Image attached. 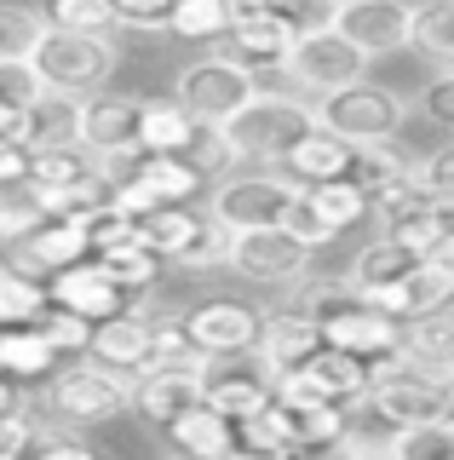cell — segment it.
I'll return each mask as SVG.
<instances>
[{"instance_id": "58", "label": "cell", "mask_w": 454, "mask_h": 460, "mask_svg": "<svg viewBox=\"0 0 454 460\" xmlns=\"http://www.w3.org/2000/svg\"><path fill=\"white\" fill-rule=\"evenodd\" d=\"M334 6H345V0H334Z\"/></svg>"}, {"instance_id": "51", "label": "cell", "mask_w": 454, "mask_h": 460, "mask_svg": "<svg viewBox=\"0 0 454 460\" xmlns=\"http://www.w3.org/2000/svg\"><path fill=\"white\" fill-rule=\"evenodd\" d=\"M0 138H18L23 144V110L6 104V98H0Z\"/></svg>"}, {"instance_id": "45", "label": "cell", "mask_w": 454, "mask_h": 460, "mask_svg": "<svg viewBox=\"0 0 454 460\" xmlns=\"http://www.w3.org/2000/svg\"><path fill=\"white\" fill-rule=\"evenodd\" d=\"M30 179H35V150L18 138H0V190L18 196V190H30Z\"/></svg>"}, {"instance_id": "30", "label": "cell", "mask_w": 454, "mask_h": 460, "mask_svg": "<svg viewBox=\"0 0 454 460\" xmlns=\"http://www.w3.org/2000/svg\"><path fill=\"white\" fill-rule=\"evenodd\" d=\"M104 179L98 172V155L87 144H58V150H35V190H75V184Z\"/></svg>"}, {"instance_id": "52", "label": "cell", "mask_w": 454, "mask_h": 460, "mask_svg": "<svg viewBox=\"0 0 454 460\" xmlns=\"http://www.w3.org/2000/svg\"><path fill=\"white\" fill-rule=\"evenodd\" d=\"M339 460H391V449H386V443H380V449H374V443H351Z\"/></svg>"}, {"instance_id": "1", "label": "cell", "mask_w": 454, "mask_h": 460, "mask_svg": "<svg viewBox=\"0 0 454 460\" xmlns=\"http://www.w3.org/2000/svg\"><path fill=\"white\" fill-rule=\"evenodd\" d=\"M300 299L322 323V340H328L334 351L362 357L368 368H380V363H391V357L408 351V323H397V316H386L380 305H368L345 282H305Z\"/></svg>"}, {"instance_id": "12", "label": "cell", "mask_w": 454, "mask_h": 460, "mask_svg": "<svg viewBox=\"0 0 454 460\" xmlns=\"http://www.w3.org/2000/svg\"><path fill=\"white\" fill-rule=\"evenodd\" d=\"M184 334L202 357H248L259 351L265 334V311L242 294H202L184 311Z\"/></svg>"}, {"instance_id": "34", "label": "cell", "mask_w": 454, "mask_h": 460, "mask_svg": "<svg viewBox=\"0 0 454 460\" xmlns=\"http://www.w3.org/2000/svg\"><path fill=\"white\" fill-rule=\"evenodd\" d=\"M236 23V6L231 0H179L173 18H167V35L190 40V47H207V40H224Z\"/></svg>"}, {"instance_id": "3", "label": "cell", "mask_w": 454, "mask_h": 460, "mask_svg": "<svg viewBox=\"0 0 454 460\" xmlns=\"http://www.w3.org/2000/svg\"><path fill=\"white\" fill-rule=\"evenodd\" d=\"M30 69L47 93L98 98L109 86V75L121 69V40L116 35H64V29H47L30 52Z\"/></svg>"}, {"instance_id": "54", "label": "cell", "mask_w": 454, "mask_h": 460, "mask_svg": "<svg viewBox=\"0 0 454 460\" xmlns=\"http://www.w3.org/2000/svg\"><path fill=\"white\" fill-rule=\"evenodd\" d=\"M231 460H293V455H259V449H236Z\"/></svg>"}, {"instance_id": "37", "label": "cell", "mask_w": 454, "mask_h": 460, "mask_svg": "<svg viewBox=\"0 0 454 460\" xmlns=\"http://www.w3.org/2000/svg\"><path fill=\"white\" fill-rule=\"evenodd\" d=\"M47 305H52L47 282H35V277H23V270H12V259L0 253V328L35 323Z\"/></svg>"}, {"instance_id": "5", "label": "cell", "mask_w": 454, "mask_h": 460, "mask_svg": "<svg viewBox=\"0 0 454 460\" xmlns=\"http://www.w3.org/2000/svg\"><path fill=\"white\" fill-rule=\"evenodd\" d=\"M300 196L305 190L282 167H242V172H224L207 190V219L224 225L231 236L236 230H282Z\"/></svg>"}, {"instance_id": "35", "label": "cell", "mask_w": 454, "mask_h": 460, "mask_svg": "<svg viewBox=\"0 0 454 460\" xmlns=\"http://www.w3.org/2000/svg\"><path fill=\"white\" fill-rule=\"evenodd\" d=\"M35 12L47 29H64V35H116L121 29L109 0H40Z\"/></svg>"}, {"instance_id": "46", "label": "cell", "mask_w": 454, "mask_h": 460, "mask_svg": "<svg viewBox=\"0 0 454 460\" xmlns=\"http://www.w3.org/2000/svg\"><path fill=\"white\" fill-rule=\"evenodd\" d=\"M282 230H288L293 242H305L310 253H322V248H328V242H334V230H328V219H322V213L310 208L305 196L293 201V213H288V225H282Z\"/></svg>"}, {"instance_id": "56", "label": "cell", "mask_w": 454, "mask_h": 460, "mask_svg": "<svg viewBox=\"0 0 454 460\" xmlns=\"http://www.w3.org/2000/svg\"><path fill=\"white\" fill-rule=\"evenodd\" d=\"M443 420L454 426V380H449V397H443Z\"/></svg>"}, {"instance_id": "9", "label": "cell", "mask_w": 454, "mask_h": 460, "mask_svg": "<svg viewBox=\"0 0 454 460\" xmlns=\"http://www.w3.org/2000/svg\"><path fill=\"white\" fill-rule=\"evenodd\" d=\"M368 392H374V368L351 351H334V345H322L310 363L276 380L282 402H322V409H362Z\"/></svg>"}, {"instance_id": "33", "label": "cell", "mask_w": 454, "mask_h": 460, "mask_svg": "<svg viewBox=\"0 0 454 460\" xmlns=\"http://www.w3.org/2000/svg\"><path fill=\"white\" fill-rule=\"evenodd\" d=\"M98 265H104V270H109V282H116L121 294H133L138 305H144L155 288H162V277H167V259H162V253H150L144 242H133V248H121V253H104Z\"/></svg>"}, {"instance_id": "15", "label": "cell", "mask_w": 454, "mask_h": 460, "mask_svg": "<svg viewBox=\"0 0 454 460\" xmlns=\"http://www.w3.org/2000/svg\"><path fill=\"white\" fill-rule=\"evenodd\" d=\"M415 0H345V6H334V29L374 64V58L415 47Z\"/></svg>"}, {"instance_id": "48", "label": "cell", "mask_w": 454, "mask_h": 460, "mask_svg": "<svg viewBox=\"0 0 454 460\" xmlns=\"http://www.w3.org/2000/svg\"><path fill=\"white\" fill-rule=\"evenodd\" d=\"M30 460H104V449H92L75 431H47V438L30 449Z\"/></svg>"}, {"instance_id": "20", "label": "cell", "mask_w": 454, "mask_h": 460, "mask_svg": "<svg viewBox=\"0 0 454 460\" xmlns=\"http://www.w3.org/2000/svg\"><path fill=\"white\" fill-rule=\"evenodd\" d=\"M415 265H420L415 248H403V242H391V236H368L362 248L351 253V265H345L339 282L362 299H380V294H391V288H403L415 277Z\"/></svg>"}, {"instance_id": "29", "label": "cell", "mask_w": 454, "mask_h": 460, "mask_svg": "<svg viewBox=\"0 0 454 460\" xmlns=\"http://www.w3.org/2000/svg\"><path fill=\"white\" fill-rule=\"evenodd\" d=\"M133 184L155 201V208H190L196 190H202L207 179H202V167L184 162V155H144Z\"/></svg>"}, {"instance_id": "47", "label": "cell", "mask_w": 454, "mask_h": 460, "mask_svg": "<svg viewBox=\"0 0 454 460\" xmlns=\"http://www.w3.org/2000/svg\"><path fill=\"white\" fill-rule=\"evenodd\" d=\"M109 6H116L121 29H167L179 0H109Z\"/></svg>"}, {"instance_id": "2", "label": "cell", "mask_w": 454, "mask_h": 460, "mask_svg": "<svg viewBox=\"0 0 454 460\" xmlns=\"http://www.w3.org/2000/svg\"><path fill=\"white\" fill-rule=\"evenodd\" d=\"M133 374L98 363V357H75L69 368H58L47 380V402L40 409L52 414L64 431H98V426H116L133 414Z\"/></svg>"}, {"instance_id": "28", "label": "cell", "mask_w": 454, "mask_h": 460, "mask_svg": "<svg viewBox=\"0 0 454 460\" xmlns=\"http://www.w3.org/2000/svg\"><path fill=\"white\" fill-rule=\"evenodd\" d=\"M81 104H87V98L40 93L35 104L23 110V144H30V150H58V144H81Z\"/></svg>"}, {"instance_id": "7", "label": "cell", "mask_w": 454, "mask_h": 460, "mask_svg": "<svg viewBox=\"0 0 454 460\" xmlns=\"http://www.w3.org/2000/svg\"><path fill=\"white\" fill-rule=\"evenodd\" d=\"M403 121H408V104L386 81H357L345 93L317 98V127H328L345 144H391L403 133Z\"/></svg>"}, {"instance_id": "14", "label": "cell", "mask_w": 454, "mask_h": 460, "mask_svg": "<svg viewBox=\"0 0 454 460\" xmlns=\"http://www.w3.org/2000/svg\"><path fill=\"white\" fill-rule=\"evenodd\" d=\"M310 253L305 242H293L288 230H236L231 236V270L253 288H288L300 294L310 277Z\"/></svg>"}, {"instance_id": "4", "label": "cell", "mask_w": 454, "mask_h": 460, "mask_svg": "<svg viewBox=\"0 0 454 460\" xmlns=\"http://www.w3.org/2000/svg\"><path fill=\"white\" fill-rule=\"evenodd\" d=\"M310 133H317V98H293V93H265L253 110H242L224 127L242 167H282L288 150Z\"/></svg>"}, {"instance_id": "10", "label": "cell", "mask_w": 454, "mask_h": 460, "mask_svg": "<svg viewBox=\"0 0 454 460\" xmlns=\"http://www.w3.org/2000/svg\"><path fill=\"white\" fill-rule=\"evenodd\" d=\"M196 385H202V402L213 414H224V420H253V414H265L276 402V368L265 363L259 351L248 357H207L202 374H196Z\"/></svg>"}, {"instance_id": "36", "label": "cell", "mask_w": 454, "mask_h": 460, "mask_svg": "<svg viewBox=\"0 0 454 460\" xmlns=\"http://www.w3.org/2000/svg\"><path fill=\"white\" fill-rule=\"evenodd\" d=\"M415 167H420V162H415V155H403L397 144H357L351 184H362L368 196H380V190H391V184H403Z\"/></svg>"}, {"instance_id": "44", "label": "cell", "mask_w": 454, "mask_h": 460, "mask_svg": "<svg viewBox=\"0 0 454 460\" xmlns=\"http://www.w3.org/2000/svg\"><path fill=\"white\" fill-rule=\"evenodd\" d=\"M420 115L437 127V133L454 138V69H437V75L420 86Z\"/></svg>"}, {"instance_id": "27", "label": "cell", "mask_w": 454, "mask_h": 460, "mask_svg": "<svg viewBox=\"0 0 454 460\" xmlns=\"http://www.w3.org/2000/svg\"><path fill=\"white\" fill-rule=\"evenodd\" d=\"M207 213L196 208H155L150 219H138V242H144L150 253H162L167 265H184V259L196 253V242L207 236Z\"/></svg>"}, {"instance_id": "23", "label": "cell", "mask_w": 454, "mask_h": 460, "mask_svg": "<svg viewBox=\"0 0 454 460\" xmlns=\"http://www.w3.org/2000/svg\"><path fill=\"white\" fill-rule=\"evenodd\" d=\"M162 438L173 449V460H231L236 455V420L213 414L207 402H196L173 426H162Z\"/></svg>"}, {"instance_id": "57", "label": "cell", "mask_w": 454, "mask_h": 460, "mask_svg": "<svg viewBox=\"0 0 454 460\" xmlns=\"http://www.w3.org/2000/svg\"><path fill=\"white\" fill-rule=\"evenodd\" d=\"M437 253H443V259H449V265H454V236H449V242H443V248H437Z\"/></svg>"}, {"instance_id": "24", "label": "cell", "mask_w": 454, "mask_h": 460, "mask_svg": "<svg viewBox=\"0 0 454 460\" xmlns=\"http://www.w3.org/2000/svg\"><path fill=\"white\" fill-rule=\"evenodd\" d=\"M351 162H357V144L334 138L328 127H317L310 138H300L288 150V162H282V172H288L300 190H310V184H334V179H351Z\"/></svg>"}, {"instance_id": "11", "label": "cell", "mask_w": 454, "mask_h": 460, "mask_svg": "<svg viewBox=\"0 0 454 460\" xmlns=\"http://www.w3.org/2000/svg\"><path fill=\"white\" fill-rule=\"evenodd\" d=\"M282 75L300 86V93L328 98V93H345V86L368 81V52H357L334 23H322V29H305L300 35V47L288 52Z\"/></svg>"}, {"instance_id": "8", "label": "cell", "mask_w": 454, "mask_h": 460, "mask_svg": "<svg viewBox=\"0 0 454 460\" xmlns=\"http://www.w3.org/2000/svg\"><path fill=\"white\" fill-rule=\"evenodd\" d=\"M443 397H449V380H432V374L415 368V357H391V363L374 368V392H368L362 414H374L380 426L403 431V426H432L443 420Z\"/></svg>"}, {"instance_id": "42", "label": "cell", "mask_w": 454, "mask_h": 460, "mask_svg": "<svg viewBox=\"0 0 454 460\" xmlns=\"http://www.w3.org/2000/svg\"><path fill=\"white\" fill-rule=\"evenodd\" d=\"M40 35H47V23L35 6H0V64H30Z\"/></svg>"}, {"instance_id": "26", "label": "cell", "mask_w": 454, "mask_h": 460, "mask_svg": "<svg viewBox=\"0 0 454 460\" xmlns=\"http://www.w3.org/2000/svg\"><path fill=\"white\" fill-rule=\"evenodd\" d=\"M196 138H202V121L179 98H144V121H138V150L144 155H190Z\"/></svg>"}, {"instance_id": "22", "label": "cell", "mask_w": 454, "mask_h": 460, "mask_svg": "<svg viewBox=\"0 0 454 460\" xmlns=\"http://www.w3.org/2000/svg\"><path fill=\"white\" fill-rule=\"evenodd\" d=\"M196 374H202V368H150V374H138L133 414H138V420H150V426H173L184 409H196V402H202Z\"/></svg>"}, {"instance_id": "50", "label": "cell", "mask_w": 454, "mask_h": 460, "mask_svg": "<svg viewBox=\"0 0 454 460\" xmlns=\"http://www.w3.org/2000/svg\"><path fill=\"white\" fill-rule=\"evenodd\" d=\"M420 179L432 184V190L443 196V201H454V138H449V144H437V150L420 162Z\"/></svg>"}, {"instance_id": "13", "label": "cell", "mask_w": 454, "mask_h": 460, "mask_svg": "<svg viewBox=\"0 0 454 460\" xmlns=\"http://www.w3.org/2000/svg\"><path fill=\"white\" fill-rule=\"evenodd\" d=\"M305 29H322V23H310L300 6H276V0H265V6H242V12H236L224 47H231V58H242L248 69H282L288 52L300 47Z\"/></svg>"}, {"instance_id": "41", "label": "cell", "mask_w": 454, "mask_h": 460, "mask_svg": "<svg viewBox=\"0 0 454 460\" xmlns=\"http://www.w3.org/2000/svg\"><path fill=\"white\" fill-rule=\"evenodd\" d=\"M87 242H92V259H104V253H121V248H133L138 242V219L127 208H116V201H104V208H92L87 219Z\"/></svg>"}, {"instance_id": "53", "label": "cell", "mask_w": 454, "mask_h": 460, "mask_svg": "<svg viewBox=\"0 0 454 460\" xmlns=\"http://www.w3.org/2000/svg\"><path fill=\"white\" fill-rule=\"evenodd\" d=\"M18 402H23V397H18V385H12L6 374H0V414H6V409H18Z\"/></svg>"}, {"instance_id": "21", "label": "cell", "mask_w": 454, "mask_h": 460, "mask_svg": "<svg viewBox=\"0 0 454 460\" xmlns=\"http://www.w3.org/2000/svg\"><path fill=\"white\" fill-rule=\"evenodd\" d=\"M92 357L109 363V368H121V374H133V380L150 374V363H155V316L144 305H133L127 316H116V323H98Z\"/></svg>"}, {"instance_id": "38", "label": "cell", "mask_w": 454, "mask_h": 460, "mask_svg": "<svg viewBox=\"0 0 454 460\" xmlns=\"http://www.w3.org/2000/svg\"><path fill=\"white\" fill-rule=\"evenodd\" d=\"M415 52H425L437 69H454V0H420Z\"/></svg>"}, {"instance_id": "31", "label": "cell", "mask_w": 454, "mask_h": 460, "mask_svg": "<svg viewBox=\"0 0 454 460\" xmlns=\"http://www.w3.org/2000/svg\"><path fill=\"white\" fill-rule=\"evenodd\" d=\"M408 357H415V368L432 374V380H454V311L408 323Z\"/></svg>"}, {"instance_id": "25", "label": "cell", "mask_w": 454, "mask_h": 460, "mask_svg": "<svg viewBox=\"0 0 454 460\" xmlns=\"http://www.w3.org/2000/svg\"><path fill=\"white\" fill-rule=\"evenodd\" d=\"M64 368V357L47 345L35 323H18V328H0V374H6L12 385H40L52 380V374Z\"/></svg>"}, {"instance_id": "16", "label": "cell", "mask_w": 454, "mask_h": 460, "mask_svg": "<svg viewBox=\"0 0 454 460\" xmlns=\"http://www.w3.org/2000/svg\"><path fill=\"white\" fill-rule=\"evenodd\" d=\"M322 345H328V340H322V323L305 311V299H300V294H293L288 305H271V311H265L259 357L276 368V380H282V374H293L300 363H310Z\"/></svg>"}, {"instance_id": "55", "label": "cell", "mask_w": 454, "mask_h": 460, "mask_svg": "<svg viewBox=\"0 0 454 460\" xmlns=\"http://www.w3.org/2000/svg\"><path fill=\"white\" fill-rule=\"evenodd\" d=\"M454 236V201H443V242Z\"/></svg>"}, {"instance_id": "43", "label": "cell", "mask_w": 454, "mask_h": 460, "mask_svg": "<svg viewBox=\"0 0 454 460\" xmlns=\"http://www.w3.org/2000/svg\"><path fill=\"white\" fill-rule=\"evenodd\" d=\"M47 438V420H35L30 402H18V409L0 414V460H30V449Z\"/></svg>"}, {"instance_id": "6", "label": "cell", "mask_w": 454, "mask_h": 460, "mask_svg": "<svg viewBox=\"0 0 454 460\" xmlns=\"http://www.w3.org/2000/svg\"><path fill=\"white\" fill-rule=\"evenodd\" d=\"M173 98L202 127H231L236 115L253 110L265 93H259V69H248L242 58H231V52H207V58H190L173 75Z\"/></svg>"}, {"instance_id": "40", "label": "cell", "mask_w": 454, "mask_h": 460, "mask_svg": "<svg viewBox=\"0 0 454 460\" xmlns=\"http://www.w3.org/2000/svg\"><path fill=\"white\" fill-rule=\"evenodd\" d=\"M35 328L47 334V345L58 357H92V334L98 328L87 323V316H75V311H64V305H47L35 316Z\"/></svg>"}, {"instance_id": "32", "label": "cell", "mask_w": 454, "mask_h": 460, "mask_svg": "<svg viewBox=\"0 0 454 460\" xmlns=\"http://www.w3.org/2000/svg\"><path fill=\"white\" fill-rule=\"evenodd\" d=\"M305 201L328 219L334 236H345V230H357L362 219H374V196L362 190V184H351V179H334V184H310Z\"/></svg>"}, {"instance_id": "18", "label": "cell", "mask_w": 454, "mask_h": 460, "mask_svg": "<svg viewBox=\"0 0 454 460\" xmlns=\"http://www.w3.org/2000/svg\"><path fill=\"white\" fill-rule=\"evenodd\" d=\"M47 294H52V305H64V311H75V316H87V323H116V316H127L138 305L133 294H121L116 282H109V270L98 265V259H87V265H75V270H58V277L47 282Z\"/></svg>"}, {"instance_id": "19", "label": "cell", "mask_w": 454, "mask_h": 460, "mask_svg": "<svg viewBox=\"0 0 454 460\" xmlns=\"http://www.w3.org/2000/svg\"><path fill=\"white\" fill-rule=\"evenodd\" d=\"M368 305H380L386 316H397V323H425V316H443V311H454V265H449L443 253H425L420 265H415V277H408L403 288L368 299Z\"/></svg>"}, {"instance_id": "39", "label": "cell", "mask_w": 454, "mask_h": 460, "mask_svg": "<svg viewBox=\"0 0 454 460\" xmlns=\"http://www.w3.org/2000/svg\"><path fill=\"white\" fill-rule=\"evenodd\" d=\"M391 460H454V426L432 420V426H403L386 438Z\"/></svg>"}, {"instance_id": "17", "label": "cell", "mask_w": 454, "mask_h": 460, "mask_svg": "<svg viewBox=\"0 0 454 460\" xmlns=\"http://www.w3.org/2000/svg\"><path fill=\"white\" fill-rule=\"evenodd\" d=\"M138 121H144V98L127 93H98L81 104V144L104 162V155H144L138 150Z\"/></svg>"}, {"instance_id": "49", "label": "cell", "mask_w": 454, "mask_h": 460, "mask_svg": "<svg viewBox=\"0 0 454 460\" xmlns=\"http://www.w3.org/2000/svg\"><path fill=\"white\" fill-rule=\"evenodd\" d=\"M40 93H47V86L35 81V69H30V64H0V98H6V104L30 110Z\"/></svg>"}]
</instances>
